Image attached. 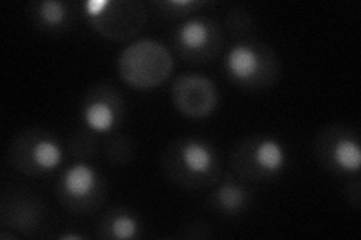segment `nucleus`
I'll return each instance as SVG.
<instances>
[{
	"label": "nucleus",
	"instance_id": "obj_4",
	"mask_svg": "<svg viewBox=\"0 0 361 240\" xmlns=\"http://www.w3.org/2000/svg\"><path fill=\"white\" fill-rule=\"evenodd\" d=\"M175 61L166 45L157 39L133 41L118 57L121 80L135 90H152L172 75Z\"/></svg>",
	"mask_w": 361,
	"mask_h": 240
},
{
	"label": "nucleus",
	"instance_id": "obj_15",
	"mask_svg": "<svg viewBox=\"0 0 361 240\" xmlns=\"http://www.w3.org/2000/svg\"><path fill=\"white\" fill-rule=\"evenodd\" d=\"M143 236L140 216L123 206L109 209L98 224V237L104 240H133Z\"/></svg>",
	"mask_w": 361,
	"mask_h": 240
},
{
	"label": "nucleus",
	"instance_id": "obj_18",
	"mask_svg": "<svg viewBox=\"0 0 361 240\" xmlns=\"http://www.w3.org/2000/svg\"><path fill=\"white\" fill-rule=\"evenodd\" d=\"M205 0H157L152 2L157 14L164 20H180L207 6Z\"/></svg>",
	"mask_w": 361,
	"mask_h": 240
},
{
	"label": "nucleus",
	"instance_id": "obj_20",
	"mask_svg": "<svg viewBox=\"0 0 361 240\" xmlns=\"http://www.w3.org/2000/svg\"><path fill=\"white\" fill-rule=\"evenodd\" d=\"M178 237L187 239V240H196V239H211L212 237V228L211 225L202 218L193 220L187 224L183 232H179Z\"/></svg>",
	"mask_w": 361,
	"mask_h": 240
},
{
	"label": "nucleus",
	"instance_id": "obj_17",
	"mask_svg": "<svg viewBox=\"0 0 361 240\" xmlns=\"http://www.w3.org/2000/svg\"><path fill=\"white\" fill-rule=\"evenodd\" d=\"M98 134L87 130L86 127L75 128L66 143V151L77 161H89L94 159L99 152Z\"/></svg>",
	"mask_w": 361,
	"mask_h": 240
},
{
	"label": "nucleus",
	"instance_id": "obj_3",
	"mask_svg": "<svg viewBox=\"0 0 361 240\" xmlns=\"http://www.w3.org/2000/svg\"><path fill=\"white\" fill-rule=\"evenodd\" d=\"M232 173L244 182L264 184L279 179L289 164L288 149L273 135H248L231 151Z\"/></svg>",
	"mask_w": 361,
	"mask_h": 240
},
{
	"label": "nucleus",
	"instance_id": "obj_10",
	"mask_svg": "<svg viewBox=\"0 0 361 240\" xmlns=\"http://www.w3.org/2000/svg\"><path fill=\"white\" fill-rule=\"evenodd\" d=\"M126 116V99L111 83L101 82L90 86L82 96L80 119L83 127L98 135L118 132Z\"/></svg>",
	"mask_w": 361,
	"mask_h": 240
},
{
	"label": "nucleus",
	"instance_id": "obj_23",
	"mask_svg": "<svg viewBox=\"0 0 361 240\" xmlns=\"http://www.w3.org/2000/svg\"><path fill=\"white\" fill-rule=\"evenodd\" d=\"M0 239H18V234H14L13 232H11V233H8L6 232V228H4V232L2 233H0Z\"/></svg>",
	"mask_w": 361,
	"mask_h": 240
},
{
	"label": "nucleus",
	"instance_id": "obj_13",
	"mask_svg": "<svg viewBox=\"0 0 361 240\" xmlns=\"http://www.w3.org/2000/svg\"><path fill=\"white\" fill-rule=\"evenodd\" d=\"M247 182L233 173L221 176L208 197V208L224 218H235L243 215L253 201V194L245 185Z\"/></svg>",
	"mask_w": 361,
	"mask_h": 240
},
{
	"label": "nucleus",
	"instance_id": "obj_14",
	"mask_svg": "<svg viewBox=\"0 0 361 240\" xmlns=\"http://www.w3.org/2000/svg\"><path fill=\"white\" fill-rule=\"evenodd\" d=\"M29 15L39 30L59 35L74 23L73 6L62 0H38L29 6Z\"/></svg>",
	"mask_w": 361,
	"mask_h": 240
},
{
	"label": "nucleus",
	"instance_id": "obj_16",
	"mask_svg": "<svg viewBox=\"0 0 361 240\" xmlns=\"http://www.w3.org/2000/svg\"><path fill=\"white\" fill-rule=\"evenodd\" d=\"M101 152L107 163L122 167L133 163L135 156V143L130 135L118 131L106 135V139L101 143Z\"/></svg>",
	"mask_w": 361,
	"mask_h": 240
},
{
	"label": "nucleus",
	"instance_id": "obj_21",
	"mask_svg": "<svg viewBox=\"0 0 361 240\" xmlns=\"http://www.w3.org/2000/svg\"><path fill=\"white\" fill-rule=\"evenodd\" d=\"M343 196L346 203L351 206L354 209H360L361 208V180L360 177H355L353 180H349L345 191H343Z\"/></svg>",
	"mask_w": 361,
	"mask_h": 240
},
{
	"label": "nucleus",
	"instance_id": "obj_1",
	"mask_svg": "<svg viewBox=\"0 0 361 240\" xmlns=\"http://www.w3.org/2000/svg\"><path fill=\"white\" fill-rule=\"evenodd\" d=\"M161 168L171 184L191 191L211 189L223 176L221 156L209 140L187 135L169 143Z\"/></svg>",
	"mask_w": 361,
	"mask_h": 240
},
{
	"label": "nucleus",
	"instance_id": "obj_6",
	"mask_svg": "<svg viewBox=\"0 0 361 240\" xmlns=\"http://www.w3.org/2000/svg\"><path fill=\"white\" fill-rule=\"evenodd\" d=\"M65 158V149L54 132L39 127L20 131L8 147V161L21 175L45 176L58 170Z\"/></svg>",
	"mask_w": 361,
	"mask_h": 240
},
{
	"label": "nucleus",
	"instance_id": "obj_19",
	"mask_svg": "<svg viewBox=\"0 0 361 240\" xmlns=\"http://www.w3.org/2000/svg\"><path fill=\"white\" fill-rule=\"evenodd\" d=\"M224 27L233 37H247L255 27V17L250 9L241 5H235L228 9L224 15Z\"/></svg>",
	"mask_w": 361,
	"mask_h": 240
},
{
	"label": "nucleus",
	"instance_id": "obj_8",
	"mask_svg": "<svg viewBox=\"0 0 361 240\" xmlns=\"http://www.w3.org/2000/svg\"><path fill=\"white\" fill-rule=\"evenodd\" d=\"M313 152L318 163L338 176H358L361 144L357 130L345 123H331L314 137Z\"/></svg>",
	"mask_w": 361,
	"mask_h": 240
},
{
	"label": "nucleus",
	"instance_id": "obj_22",
	"mask_svg": "<svg viewBox=\"0 0 361 240\" xmlns=\"http://www.w3.org/2000/svg\"><path fill=\"white\" fill-rule=\"evenodd\" d=\"M61 240H70V239H75V240H82L85 239L86 236L83 234H75V233H66V234H59L58 236Z\"/></svg>",
	"mask_w": 361,
	"mask_h": 240
},
{
	"label": "nucleus",
	"instance_id": "obj_5",
	"mask_svg": "<svg viewBox=\"0 0 361 240\" xmlns=\"http://www.w3.org/2000/svg\"><path fill=\"white\" fill-rule=\"evenodd\" d=\"M82 14L89 27L113 42L130 41L148 25V11L140 0H86Z\"/></svg>",
	"mask_w": 361,
	"mask_h": 240
},
{
	"label": "nucleus",
	"instance_id": "obj_9",
	"mask_svg": "<svg viewBox=\"0 0 361 240\" xmlns=\"http://www.w3.org/2000/svg\"><path fill=\"white\" fill-rule=\"evenodd\" d=\"M172 41L180 59L188 63L205 65L220 54L224 44V30L216 18L195 15L175 29Z\"/></svg>",
	"mask_w": 361,
	"mask_h": 240
},
{
	"label": "nucleus",
	"instance_id": "obj_2",
	"mask_svg": "<svg viewBox=\"0 0 361 240\" xmlns=\"http://www.w3.org/2000/svg\"><path fill=\"white\" fill-rule=\"evenodd\" d=\"M224 72L231 82L247 90L273 87L281 75L279 54L264 41L241 38L224 56Z\"/></svg>",
	"mask_w": 361,
	"mask_h": 240
},
{
	"label": "nucleus",
	"instance_id": "obj_11",
	"mask_svg": "<svg viewBox=\"0 0 361 240\" xmlns=\"http://www.w3.org/2000/svg\"><path fill=\"white\" fill-rule=\"evenodd\" d=\"M47 216V206L32 191L13 189L2 196L0 224L18 236H38L44 230Z\"/></svg>",
	"mask_w": 361,
	"mask_h": 240
},
{
	"label": "nucleus",
	"instance_id": "obj_7",
	"mask_svg": "<svg viewBox=\"0 0 361 240\" xmlns=\"http://www.w3.org/2000/svg\"><path fill=\"white\" fill-rule=\"evenodd\" d=\"M56 196L66 210L86 215L98 210L107 197L104 176L87 161L66 167L56 184Z\"/></svg>",
	"mask_w": 361,
	"mask_h": 240
},
{
	"label": "nucleus",
	"instance_id": "obj_12",
	"mask_svg": "<svg viewBox=\"0 0 361 240\" xmlns=\"http://www.w3.org/2000/svg\"><path fill=\"white\" fill-rule=\"evenodd\" d=\"M172 102L184 118L203 120L219 108L220 90L205 75L183 74L172 84Z\"/></svg>",
	"mask_w": 361,
	"mask_h": 240
}]
</instances>
